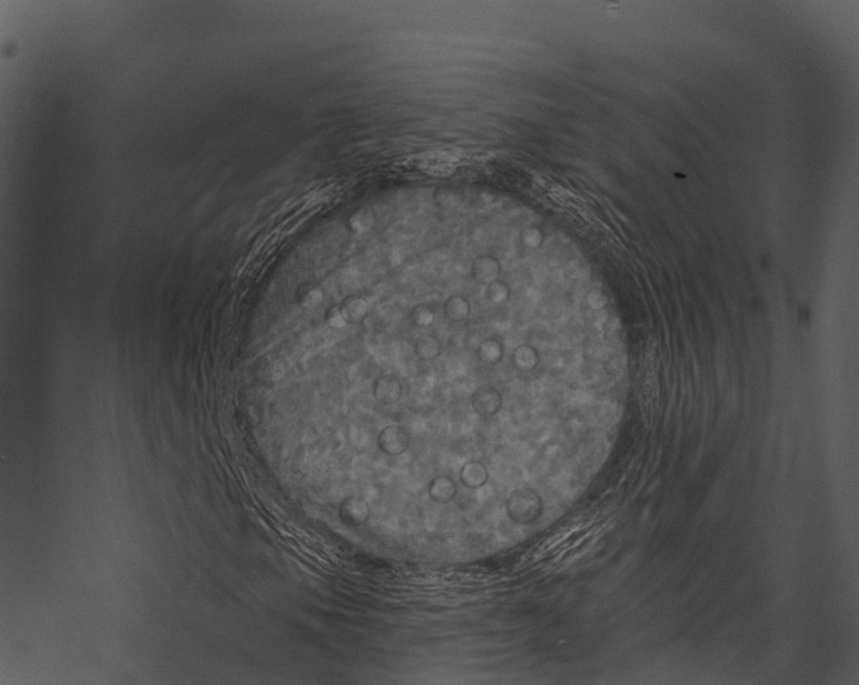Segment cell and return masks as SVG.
<instances>
[{
  "mask_svg": "<svg viewBox=\"0 0 859 685\" xmlns=\"http://www.w3.org/2000/svg\"><path fill=\"white\" fill-rule=\"evenodd\" d=\"M457 487L448 477H438L429 486V496L434 502L448 503L455 496Z\"/></svg>",
  "mask_w": 859,
  "mask_h": 685,
  "instance_id": "obj_4",
  "label": "cell"
},
{
  "mask_svg": "<svg viewBox=\"0 0 859 685\" xmlns=\"http://www.w3.org/2000/svg\"><path fill=\"white\" fill-rule=\"evenodd\" d=\"M339 518L344 525L349 528H358L365 525L370 518V507L365 499L352 495L345 498L339 506Z\"/></svg>",
  "mask_w": 859,
  "mask_h": 685,
  "instance_id": "obj_1",
  "label": "cell"
},
{
  "mask_svg": "<svg viewBox=\"0 0 859 685\" xmlns=\"http://www.w3.org/2000/svg\"><path fill=\"white\" fill-rule=\"evenodd\" d=\"M509 503L521 505V509H517V510H513V512L509 513V517L517 524H531V522H533L535 519L538 518L540 512L542 510V503L540 500L533 502L532 496H522V493H521L519 498L512 496Z\"/></svg>",
  "mask_w": 859,
  "mask_h": 685,
  "instance_id": "obj_3",
  "label": "cell"
},
{
  "mask_svg": "<svg viewBox=\"0 0 859 685\" xmlns=\"http://www.w3.org/2000/svg\"><path fill=\"white\" fill-rule=\"evenodd\" d=\"M461 480L465 487L479 488L487 480V472L480 464L470 463L461 471Z\"/></svg>",
  "mask_w": 859,
  "mask_h": 685,
  "instance_id": "obj_5",
  "label": "cell"
},
{
  "mask_svg": "<svg viewBox=\"0 0 859 685\" xmlns=\"http://www.w3.org/2000/svg\"><path fill=\"white\" fill-rule=\"evenodd\" d=\"M380 449L387 454H401L408 446V437L406 431L397 426H390L384 428V431L378 437Z\"/></svg>",
  "mask_w": 859,
  "mask_h": 685,
  "instance_id": "obj_2",
  "label": "cell"
},
{
  "mask_svg": "<svg viewBox=\"0 0 859 685\" xmlns=\"http://www.w3.org/2000/svg\"><path fill=\"white\" fill-rule=\"evenodd\" d=\"M401 393L400 385L393 378H381L374 384V396L382 403H392Z\"/></svg>",
  "mask_w": 859,
  "mask_h": 685,
  "instance_id": "obj_6",
  "label": "cell"
}]
</instances>
